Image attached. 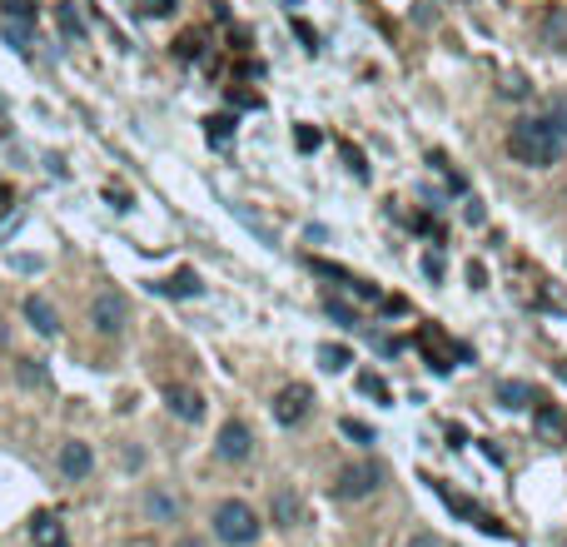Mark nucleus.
<instances>
[{
    "label": "nucleus",
    "mask_w": 567,
    "mask_h": 547,
    "mask_svg": "<svg viewBox=\"0 0 567 547\" xmlns=\"http://www.w3.org/2000/svg\"><path fill=\"white\" fill-rule=\"evenodd\" d=\"M508 154L527 170H547L567 154V100H553L547 115H527L508 129Z\"/></svg>",
    "instance_id": "nucleus-1"
},
{
    "label": "nucleus",
    "mask_w": 567,
    "mask_h": 547,
    "mask_svg": "<svg viewBox=\"0 0 567 547\" xmlns=\"http://www.w3.org/2000/svg\"><path fill=\"white\" fill-rule=\"evenodd\" d=\"M259 533H264V523H259V513L249 503H239V498H229V503L215 507V537L229 547H249L259 543Z\"/></svg>",
    "instance_id": "nucleus-2"
},
{
    "label": "nucleus",
    "mask_w": 567,
    "mask_h": 547,
    "mask_svg": "<svg viewBox=\"0 0 567 547\" xmlns=\"http://www.w3.org/2000/svg\"><path fill=\"white\" fill-rule=\"evenodd\" d=\"M378 483H384V468H378V463H353V468H343L339 478H333V498H339V503H359V498H374Z\"/></svg>",
    "instance_id": "nucleus-3"
},
{
    "label": "nucleus",
    "mask_w": 567,
    "mask_h": 547,
    "mask_svg": "<svg viewBox=\"0 0 567 547\" xmlns=\"http://www.w3.org/2000/svg\"><path fill=\"white\" fill-rule=\"evenodd\" d=\"M439 498H443V503H448V507H453V513H458V517H468V523H473V527H478V533H492V537H508L503 517H498V513H488V507H478V503H473V498L453 493V488H443V483H439Z\"/></svg>",
    "instance_id": "nucleus-4"
},
{
    "label": "nucleus",
    "mask_w": 567,
    "mask_h": 547,
    "mask_svg": "<svg viewBox=\"0 0 567 547\" xmlns=\"http://www.w3.org/2000/svg\"><path fill=\"white\" fill-rule=\"evenodd\" d=\"M309 408H314V388L309 384H289V388H279L274 393V419L284 423V428L304 423L309 419Z\"/></svg>",
    "instance_id": "nucleus-5"
},
{
    "label": "nucleus",
    "mask_w": 567,
    "mask_h": 547,
    "mask_svg": "<svg viewBox=\"0 0 567 547\" xmlns=\"http://www.w3.org/2000/svg\"><path fill=\"white\" fill-rule=\"evenodd\" d=\"M125 313H129V309H125V299H120L115 289H100L95 299H90V323H95V329L105 333V339L125 329Z\"/></svg>",
    "instance_id": "nucleus-6"
},
{
    "label": "nucleus",
    "mask_w": 567,
    "mask_h": 547,
    "mask_svg": "<svg viewBox=\"0 0 567 547\" xmlns=\"http://www.w3.org/2000/svg\"><path fill=\"white\" fill-rule=\"evenodd\" d=\"M55 468H60L65 483H85L90 472H95V453H90V443L70 438V443L60 448V458H55Z\"/></svg>",
    "instance_id": "nucleus-7"
},
{
    "label": "nucleus",
    "mask_w": 567,
    "mask_h": 547,
    "mask_svg": "<svg viewBox=\"0 0 567 547\" xmlns=\"http://www.w3.org/2000/svg\"><path fill=\"white\" fill-rule=\"evenodd\" d=\"M215 453H219L225 463H244L249 453H254V433H249V423L229 419L225 428H219V438H215Z\"/></svg>",
    "instance_id": "nucleus-8"
},
{
    "label": "nucleus",
    "mask_w": 567,
    "mask_h": 547,
    "mask_svg": "<svg viewBox=\"0 0 567 547\" xmlns=\"http://www.w3.org/2000/svg\"><path fill=\"white\" fill-rule=\"evenodd\" d=\"M164 403H170V413L184 423L204 419V398H199V388H190V384H164Z\"/></svg>",
    "instance_id": "nucleus-9"
},
{
    "label": "nucleus",
    "mask_w": 567,
    "mask_h": 547,
    "mask_svg": "<svg viewBox=\"0 0 567 547\" xmlns=\"http://www.w3.org/2000/svg\"><path fill=\"white\" fill-rule=\"evenodd\" d=\"M533 428L543 433L547 443L567 448V413H563L557 403H543V398H537V408H533Z\"/></svg>",
    "instance_id": "nucleus-10"
},
{
    "label": "nucleus",
    "mask_w": 567,
    "mask_h": 547,
    "mask_svg": "<svg viewBox=\"0 0 567 547\" xmlns=\"http://www.w3.org/2000/svg\"><path fill=\"white\" fill-rule=\"evenodd\" d=\"M25 319H31V329L40 333V339H60V313H55V304L45 299V294H31V299H25Z\"/></svg>",
    "instance_id": "nucleus-11"
},
{
    "label": "nucleus",
    "mask_w": 567,
    "mask_h": 547,
    "mask_svg": "<svg viewBox=\"0 0 567 547\" xmlns=\"http://www.w3.org/2000/svg\"><path fill=\"white\" fill-rule=\"evenodd\" d=\"M155 294H164V299H199L204 284H199V274H194V269H180V274H170V279L155 284Z\"/></svg>",
    "instance_id": "nucleus-12"
},
{
    "label": "nucleus",
    "mask_w": 567,
    "mask_h": 547,
    "mask_svg": "<svg viewBox=\"0 0 567 547\" xmlns=\"http://www.w3.org/2000/svg\"><path fill=\"white\" fill-rule=\"evenodd\" d=\"M31 543H35V547H60V543H65L60 513H35V517H31Z\"/></svg>",
    "instance_id": "nucleus-13"
},
{
    "label": "nucleus",
    "mask_w": 567,
    "mask_h": 547,
    "mask_svg": "<svg viewBox=\"0 0 567 547\" xmlns=\"http://www.w3.org/2000/svg\"><path fill=\"white\" fill-rule=\"evenodd\" d=\"M537 31H543V40L553 45V50H567V5H547Z\"/></svg>",
    "instance_id": "nucleus-14"
},
{
    "label": "nucleus",
    "mask_w": 567,
    "mask_h": 547,
    "mask_svg": "<svg viewBox=\"0 0 567 547\" xmlns=\"http://www.w3.org/2000/svg\"><path fill=\"white\" fill-rule=\"evenodd\" d=\"M498 403L513 408V413H518V408H533V403H537V398H533V384H518V378L498 384Z\"/></svg>",
    "instance_id": "nucleus-15"
},
{
    "label": "nucleus",
    "mask_w": 567,
    "mask_h": 547,
    "mask_svg": "<svg viewBox=\"0 0 567 547\" xmlns=\"http://www.w3.org/2000/svg\"><path fill=\"white\" fill-rule=\"evenodd\" d=\"M0 15H5V21L35 25V15H40V0H0Z\"/></svg>",
    "instance_id": "nucleus-16"
},
{
    "label": "nucleus",
    "mask_w": 567,
    "mask_h": 547,
    "mask_svg": "<svg viewBox=\"0 0 567 547\" xmlns=\"http://www.w3.org/2000/svg\"><path fill=\"white\" fill-rule=\"evenodd\" d=\"M145 513L160 517V523H174V517H180V503H174L170 493H150V498H145Z\"/></svg>",
    "instance_id": "nucleus-17"
},
{
    "label": "nucleus",
    "mask_w": 567,
    "mask_h": 547,
    "mask_svg": "<svg viewBox=\"0 0 567 547\" xmlns=\"http://www.w3.org/2000/svg\"><path fill=\"white\" fill-rule=\"evenodd\" d=\"M349 364H353V354L343 344H323L319 348V368H329V374H343Z\"/></svg>",
    "instance_id": "nucleus-18"
},
{
    "label": "nucleus",
    "mask_w": 567,
    "mask_h": 547,
    "mask_svg": "<svg viewBox=\"0 0 567 547\" xmlns=\"http://www.w3.org/2000/svg\"><path fill=\"white\" fill-rule=\"evenodd\" d=\"M274 523L279 527H294V523H299V498H294V493H274Z\"/></svg>",
    "instance_id": "nucleus-19"
},
{
    "label": "nucleus",
    "mask_w": 567,
    "mask_h": 547,
    "mask_svg": "<svg viewBox=\"0 0 567 547\" xmlns=\"http://www.w3.org/2000/svg\"><path fill=\"white\" fill-rule=\"evenodd\" d=\"M15 378H21L25 388H45V384H50V368H45L40 358H25V364L15 368Z\"/></svg>",
    "instance_id": "nucleus-20"
},
{
    "label": "nucleus",
    "mask_w": 567,
    "mask_h": 547,
    "mask_svg": "<svg viewBox=\"0 0 567 547\" xmlns=\"http://www.w3.org/2000/svg\"><path fill=\"white\" fill-rule=\"evenodd\" d=\"M55 21H60L65 40H80V35H85V21H80L75 5H55Z\"/></svg>",
    "instance_id": "nucleus-21"
},
{
    "label": "nucleus",
    "mask_w": 567,
    "mask_h": 547,
    "mask_svg": "<svg viewBox=\"0 0 567 547\" xmlns=\"http://www.w3.org/2000/svg\"><path fill=\"white\" fill-rule=\"evenodd\" d=\"M323 313H329V319L339 323V329H359V319H353V309H349V304H343V299H333V294H329V299H323Z\"/></svg>",
    "instance_id": "nucleus-22"
},
{
    "label": "nucleus",
    "mask_w": 567,
    "mask_h": 547,
    "mask_svg": "<svg viewBox=\"0 0 567 547\" xmlns=\"http://www.w3.org/2000/svg\"><path fill=\"white\" fill-rule=\"evenodd\" d=\"M204 135H209L215 145H225L229 135H235V115H209L204 119Z\"/></svg>",
    "instance_id": "nucleus-23"
},
{
    "label": "nucleus",
    "mask_w": 567,
    "mask_h": 547,
    "mask_svg": "<svg viewBox=\"0 0 567 547\" xmlns=\"http://www.w3.org/2000/svg\"><path fill=\"white\" fill-rule=\"evenodd\" d=\"M339 433H343V438H353V443H364V448L374 443V428H368V423H359V419H343Z\"/></svg>",
    "instance_id": "nucleus-24"
},
{
    "label": "nucleus",
    "mask_w": 567,
    "mask_h": 547,
    "mask_svg": "<svg viewBox=\"0 0 567 547\" xmlns=\"http://www.w3.org/2000/svg\"><path fill=\"white\" fill-rule=\"evenodd\" d=\"M31 25H25V21H5V40H11L15 45V50H31Z\"/></svg>",
    "instance_id": "nucleus-25"
},
{
    "label": "nucleus",
    "mask_w": 567,
    "mask_h": 547,
    "mask_svg": "<svg viewBox=\"0 0 567 547\" xmlns=\"http://www.w3.org/2000/svg\"><path fill=\"white\" fill-rule=\"evenodd\" d=\"M359 393H368V398H378V403H388V384L378 374H359Z\"/></svg>",
    "instance_id": "nucleus-26"
},
{
    "label": "nucleus",
    "mask_w": 567,
    "mask_h": 547,
    "mask_svg": "<svg viewBox=\"0 0 567 547\" xmlns=\"http://www.w3.org/2000/svg\"><path fill=\"white\" fill-rule=\"evenodd\" d=\"M139 15H150V21H164V15H174V0H139Z\"/></svg>",
    "instance_id": "nucleus-27"
},
{
    "label": "nucleus",
    "mask_w": 567,
    "mask_h": 547,
    "mask_svg": "<svg viewBox=\"0 0 567 547\" xmlns=\"http://www.w3.org/2000/svg\"><path fill=\"white\" fill-rule=\"evenodd\" d=\"M294 140H299V150H304V154H309V150H319V129L299 125V129H294Z\"/></svg>",
    "instance_id": "nucleus-28"
},
{
    "label": "nucleus",
    "mask_w": 567,
    "mask_h": 547,
    "mask_svg": "<svg viewBox=\"0 0 567 547\" xmlns=\"http://www.w3.org/2000/svg\"><path fill=\"white\" fill-rule=\"evenodd\" d=\"M343 160L353 164V174H359V180H368V164H364V154L353 150V145H343Z\"/></svg>",
    "instance_id": "nucleus-29"
},
{
    "label": "nucleus",
    "mask_w": 567,
    "mask_h": 547,
    "mask_svg": "<svg viewBox=\"0 0 567 547\" xmlns=\"http://www.w3.org/2000/svg\"><path fill=\"white\" fill-rule=\"evenodd\" d=\"M174 50H180V60H194V55H199V35H180Z\"/></svg>",
    "instance_id": "nucleus-30"
},
{
    "label": "nucleus",
    "mask_w": 567,
    "mask_h": 547,
    "mask_svg": "<svg viewBox=\"0 0 567 547\" xmlns=\"http://www.w3.org/2000/svg\"><path fill=\"white\" fill-rule=\"evenodd\" d=\"M503 95H513V100H518V95H527V80H523V75H508Z\"/></svg>",
    "instance_id": "nucleus-31"
},
{
    "label": "nucleus",
    "mask_w": 567,
    "mask_h": 547,
    "mask_svg": "<svg viewBox=\"0 0 567 547\" xmlns=\"http://www.w3.org/2000/svg\"><path fill=\"white\" fill-rule=\"evenodd\" d=\"M408 547H443V537H433V533H413V537H408Z\"/></svg>",
    "instance_id": "nucleus-32"
},
{
    "label": "nucleus",
    "mask_w": 567,
    "mask_h": 547,
    "mask_svg": "<svg viewBox=\"0 0 567 547\" xmlns=\"http://www.w3.org/2000/svg\"><path fill=\"white\" fill-rule=\"evenodd\" d=\"M21 219H25L21 209H11V215H5V225H0V239H11V234H15V225H21Z\"/></svg>",
    "instance_id": "nucleus-33"
},
{
    "label": "nucleus",
    "mask_w": 567,
    "mask_h": 547,
    "mask_svg": "<svg viewBox=\"0 0 567 547\" xmlns=\"http://www.w3.org/2000/svg\"><path fill=\"white\" fill-rule=\"evenodd\" d=\"M105 194H110V204H115V209H129V194L125 190H115V184H110Z\"/></svg>",
    "instance_id": "nucleus-34"
},
{
    "label": "nucleus",
    "mask_w": 567,
    "mask_h": 547,
    "mask_svg": "<svg viewBox=\"0 0 567 547\" xmlns=\"http://www.w3.org/2000/svg\"><path fill=\"white\" fill-rule=\"evenodd\" d=\"M5 209H15L11 204V184H0V215H5Z\"/></svg>",
    "instance_id": "nucleus-35"
},
{
    "label": "nucleus",
    "mask_w": 567,
    "mask_h": 547,
    "mask_svg": "<svg viewBox=\"0 0 567 547\" xmlns=\"http://www.w3.org/2000/svg\"><path fill=\"white\" fill-rule=\"evenodd\" d=\"M180 547H204V543H194V537H180Z\"/></svg>",
    "instance_id": "nucleus-36"
},
{
    "label": "nucleus",
    "mask_w": 567,
    "mask_h": 547,
    "mask_svg": "<svg viewBox=\"0 0 567 547\" xmlns=\"http://www.w3.org/2000/svg\"><path fill=\"white\" fill-rule=\"evenodd\" d=\"M60 547H70V543H60Z\"/></svg>",
    "instance_id": "nucleus-37"
}]
</instances>
